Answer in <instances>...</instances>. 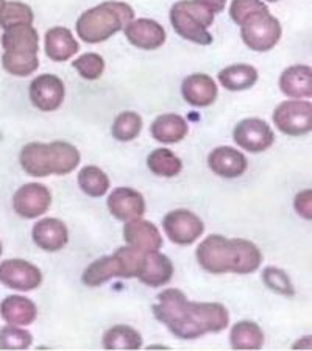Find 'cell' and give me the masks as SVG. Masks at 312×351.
Wrapping results in <instances>:
<instances>
[{
	"mask_svg": "<svg viewBox=\"0 0 312 351\" xmlns=\"http://www.w3.org/2000/svg\"><path fill=\"white\" fill-rule=\"evenodd\" d=\"M217 78L225 89L245 90L258 82V71L250 64H235L220 71Z\"/></svg>",
	"mask_w": 312,
	"mask_h": 351,
	"instance_id": "26",
	"label": "cell"
},
{
	"mask_svg": "<svg viewBox=\"0 0 312 351\" xmlns=\"http://www.w3.org/2000/svg\"><path fill=\"white\" fill-rule=\"evenodd\" d=\"M2 252H3L2 250V243H0V256H2Z\"/></svg>",
	"mask_w": 312,
	"mask_h": 351,
	"instance_id": "40",
	"label": "cell"
},
{
	"mask_svg": "<svg viewBox=\"0 0 312 351\" xmlns=\"http://www.w3.org/2000/svg\"><path fill=\"white\" fill-rule=\"evenodd\" d=\"M211 171L224 178H237L245 173L248 167L247 158L232 147H217L208 156Z\"/></svg>",
	"mask_w": 312,
	"mask_h": 351,
	"instance_id": "18",
	"label": "cell"
},
{
	"mask_svg": "<svg viewBox=\"0 0 312 351\" xmlns=\"http://www.w3.org/2000/svg\"><path fill=\"white\" fill-rule=\"evenodd\" d=\"M33 242L44 252H60L69 241L66 225L58 219H43L33 226Z\"/></svg>",
	"mask_w": 312,
	"mask_h": 351,
	"instance_id": "19",
	"label": "cell"
},
{
	"mask_svg": "<svg viewBox=\"0 0 312 351\" xmlns=\"http://www.w3.org/2000/svg\"><path fill=\"white\" fill-rule=\"evenodd\" d=\"M72 66L84 80H97L105 71V60L99 53H84L78 56Z\"/></svg>",
	"mask_w": 312,
	"mask_h": 351,
	"instance_id": "34",
	"label": "cell"
},
{
	"mask_svg": "<svg viewBox=\"0 0 312 351\" xmlns=\"http://www.w3.org/2000/svg\"><path fill=\"white\" fill-rule=\"evenodd\" d=\"M164 231L170 241L178 245H191L205 231V225L200 217L187 209L170 211L163 220Z\"/></svg>",
	"mask_w": 312,
	"mask_h": 351,
	"instance_id": "9",
	"label": "cell"
},
{
	"mask_svg": "<svg viewBox=\"0 0 312 351\" xmlns=\"http://www.w3.org/2000/svg\"><path fill=\"white\" fill-rule=\"evenodd\" d=\"M123 32L130 44L143 50H156L166 43V30L153 19H133Z\"/></svg>",
	"mask_w": 312,
	"mask_h": 351,
	"instance_id": "14",
	"label": "cell"
},
{
	"mask_svg": "<svg viewBox=\"0 0 312 351\" xmlns=\"http://www.w3.org/2000/svg\"><path fill=\"white\" fill-rule=\"evenodd\" d=\"M123 239L130 247L144 253L158 252L163 247V237L160 230L149 220L133 219L123 226Z\"/></svg>",
	"mask_w": 312,
	"mask_h": 351,
	"instance_id": "15",
	"label": "cell"
},
{
	"mask_svg": "<svg viewBox=\"0 0 312 351\" xmlns=\"http://www.w3.org/2000/svg\"><path fill=\"white\" fill-rule=\"evenodd\" d=\"M78 186H80L86 195L97 198L105 195L108 189H110V178H108V175L101 169L95 166H86L78 173Z\"/></svg>",
	"mask_w": 312,
	"mask_h": 351,
	"instance_id": "30",
	"label": "cell"
},
{
	"mask_svg": "<svg viewBox=\"0 0 312 351\" xmlns=\"http://www.w3.org/2000/svg\"><path fill=\"white\" fill-rule=\"evenodd\" d=\"M295 209L306 220L312 219V192L306 189L295 197Z\"/></svg>",
	"mask_w": 312,
	"mask_h": 351,
	"instance_id": "37",
	"label": "cell"
},
{
	"mask_svg": "<svg viewBox=\"0 0 312 351\" xmlns=\"http://www.w3.org/2000/svg\"><path fill=\"white\" fill-rule=\"evenodd\" d=\"M52 203V194L47 186L39 183H28L16 191L13 197V208L18 216L24 219H36L47 213Z\"/></svg>",
	"mask_w": 312,
	"mask_h": 351,
	"instance_id": "12",
	"label": "cell"
},
{
	"mask_svg": "<svg viewBox=\"0 0 312 351\" xmlns=\"http://www.w3.org/2000/svg\"><path fill=\"white\" fill-rule=\"evenodd\" d=\"M0 315L8 325L27 326L36 320V304L30 298L10 295L0 304Z\"/></svg>",
	"mask_w": 312,
	"mask_h": 351,
	"instance_id": "23",
	"label": "cell"
},
{
	"mask_svg": "<svg viewBox=\"0 0 312 351\" xmlns=\"http://www.w3.org/2000/svg\"><path fill=\"white\" fill-rule=\"evenodd\" d=\"M230 342L235 350H259L264 343V332L254 322L243 320L232 326Z\"/></svg>",
	"mask_w": 312,
	"mask_h": 351,
	"instance_id": "27",
	"label": "cell"
},
{
	"mask_svg": "<svg viewBox=\"0 0 312 351\" xmlns=\"http://www.w3.org/2000/svg\"><path fill=\"white\" fill-rule=\"evenodd\" d=\"M21 166L30 177L67 175L80 164V152L69 143H30L21 152Z\"/></svg>",
	"mask_w": 312,
	"mask_h": 351,
	"instance_id": "3",
	"label": "cell"
},
{
	"mask_svg": "<svg viewBox=\"0 0 312 351\" xmlns=\"http://www.w3.org/2000/svg\"><path fill=\"white\" fill-rule=\"evenodd\" d=\"M267 2H278V0H267Z\"/></svg>",
	"mask_w": 312,
	"mask_h": 351,
	"instance_id": "41",
	"label": "cell"
},
{
	"mask_svg": "<svg viewBox=\"0 0 312 351\" xmlns=\"http://www.w3.org/2000/svg\"><path fill=\"white\" fill-rule=\"evenodd\" d=\"M241 36L250 50L269 52L280 41L281 24L269 10L258 11L242 22Z\"/></svg>",
	"mask_w": 312,
	"mask_h": 351,
	"instance_id": "7",
	"label": "cell"
},
{
	"mask_svg": "<svg viewBox=\"0 0 312 351\" xmlns=\"http://www.w3.org/2000/svg\"><path fill=\"white\" fill-rule=\"evenodd\" d=\"M3 3H5V0H0V10H2V7H3Z\"/></svg>",
	"mask_w": 312,
	"mask_h": 351,
	"instance_id": "39",
	"label": "cell"
},
{
	"mask_svg": "<svg viewBox=\"0 0 312 351\" xmlns=\"http://www.w3.org/2000/svg\"><path fill=\"white\" fill-rule=\"evenodd\" d=\"M153 314L175 337L183 341L220 332L230 324V314L224 304L192 303L177 289H167L158 295Z\"/></svg>",
	"mask_w": 312,
	"mask_h": 351,
	"instance_id": "1",
	"label": "cell"
},
{
	"mask_svg": "<svg viewBox=\"0 0 312 351\" xmlns=\"http://www.w3.org/2000/svg\"><path fill=\"white\" fill-rule=\"evenodd\" d=\"M232 139L241 149L250 154H261L274 145L275 134L267 122L252 117L237 123L232 132Z\"/></svg>",
	"mask_w": 312,
	"mask_h": 351,
	"instance_id": "10",
	"label": "cell"
},
{
	"mask_svg": "<svg viewBox=\"0 0 312 351\" xmlns=\"http://www.w3.org/2000/svg\"><path fill=\"white\" fill-rule=\"evenodd\" d=\"M5 53L3 69L14 77L32 75L39 67V36L32 24H18L5 30L2 36Z\"/></svg>",
	"mask_w": 312,
	"mask_h": 351,
	"instance_id": "5",
	"label": "cell"
},
{
	"mask_svg": "<svg viewBox=\"0 0 312 351\" xmlns=\"http://www.w3.org/2000/svg\"><path fill=\"white\" fill-rule=\"evenodd\" d=\"M80 45L73 38L72 32L66 27H53L45 33V55L52 61L71 60L78 52Z\"/></svg>",
	"mask_w": 312,
	"mask_h": 351,
	"instance_id": "22",
	"label": "cell"
},
{
	"mask_svg": "<svg viewBox=\"0 0 312 351\" xmlns=\"http://www.w3.org/2000/svg\"><path fill=\"white\" fill-rule=\"evenodd\" d=\"M35 16L32 8L22 2H5L0 10V27L3 30L18 24H33Z\"/></svg>",
	"mask_w": 312,
	"mask_h": 351,
	"instance_id": "32",
	"label": "cell"
},
{
	"mask_svg": "<svg viewBox=\"0 0 312 351\" xmlns=\"http://www.w3.org/2000/svg\"><path fill=\"white\" fill-rule=\"evenodd\" d=\"M195 2L203 5V7L211 11L213 14L222 13L226 5V0H195Z\"/></svg>",
	"mask_w": 312,
	"mask_h": 351,
	"instance_id": "38",
	"label": "cell"
},
{
	"mask_svg": "<svg viewBox=\"0 0 312 351\" xmlns=\"http://www.w3.org/2000/svg\"><path fill=\"white\" fill-rule=\"evenodd\" d=\"M143 130V117L134 111L121 112L112 122L111 133L112 138H116L121 143H128L139 136Z\"/></svg>",
	"mask_w": 312,
	"mask_h": 351,
	"instance_id": "31",
	"label": "cell"
},
{
	"mask_svg": "<svg viewBox=\"0 0 312 351\" xmlns=\"http://www.w3.org/2000/svg\"><path fill=\"white\" fill-rule=\"evenodd\" d=\"M147 166L158 177H177L183 169L180 158L169 149H156L147 158Z\"/></svg>",
	"mask_w": 312,
	"mask_h": 351,
	"instance_id": "29",
	"label": "cell"
},
{
	"mask_svg": "<svg viewBox=\"0 0 312 351\" xmlns=\"http://www.w3.org/2000/svg\"><path fill=\"white\" fill-rule=\"evenodd\" d=\"M64 83L52 73H43L30 84V100L33 106L45 112L58 110L64 100Z\"/></svg>",
	"mask_w": 312,
	"mask_h": 351,
	"instance_id": "13",
	"label": "cell"
},
{
	"mask_svg": "<svg viewBox=\"0 0 312 351\" xmlns=\"http://www.w3.org/2000/svg\"><path fill=\"white\" fill-rule=\"evenodd\" d=\"M105 350H139L143 347V336L132 326L116 325L104 336Z\"/></svg>",
	"mask_w": 312,
	"mask_h": 351,
	"instance_id": "28",
	"label": "cell"
},
{
	"mask_svg": "<svg viewBox=\"0 0 312 351\" xmlns=\"http://www.w3.org/2000/svg\"><path fill=\"white\" fill-rule=\"evenodd\" d=\"M214 22V14L195 0H180L170 8V24L181 38L187 41L209 45L213 35L208 32Z\"/></svg>",
	"mask_w": 312,
	"mask_h": 351,
	"instance_id": "6",
	"label": "cell"
},
{
	"mask_svg": "<svg viewBox=\"0 0 312 351\" xmlns=\"http://www.w3.org/2000/svg\"><path fill=\"white\" fill-rule=\"evenodd\" d=\"M173 264L166 254L149 252L144 254V264L138 278L150 287H161L172 280Z\"/></svg>",
	"mask_w": 312,
	"mask_h": 351,
	"instance_id": "21",
	"label": "cell"
},
{
	"mask_svg": "<svg viewBox=\"0 0 312 351\" xmlns=\"http://www.w3.org/2000/svg\"><path fill=\"white\" fill-rule=\"evenodd\" d=\"M217 84L206 73H192L181 84V94L187 104L197 108L213 105L217 99Z\"/></svg>",
	"mask_w": 312,
	"mask_h": 351,
	"instance_id": "17",
	"label": "cell"
},
{
	"mask_svg": "<svg viewBox=\"0 0 312 351\" xmlns=\"http://www.w3.org/2000/svg\"><path fill=\"white\" fill-rule=\"evenodd\" d=\"M281 93L292 99L312 97V69L309 66H291L280 77Z\"/></svg>",
	"mask_w": 312,
	"mask_h": 351,
	"instance_id": "20",
	"label": "cell"
},
{
	"mask_svg": "<svg viewBox=\"0 0 312 351\" xmlns=\"http://www.w3.org/2000/svg\"><path fill=\"white\" fill-rule=\"evenodd\" d=\"M134 19V10L123 2H104L78 18L77 33L82 41L99 44L110 39Z\"/></svg>",
	"mask_w": 312,
	"mask_h": 351,
	"instance_id": "4",
	"label": "cell"
},
{
	"mask_svg": "<svg viewBox=\"0 0 312 351\" xmlns=\"http://www.w3.org/2000/svg\"><path fill=\"white\" fill-rule=\"evenodd\" d=\"M263 280L264 285L267 286L270 291H274L280 295L293 297L295 295V287L292 285L291 278H289L286 271L276 267H267L263 271Z\"/></svg>",
	"mask_w": 312,
	"mask_h": 351,
	"instance_id": "35",
	"label": "cell"
},
{
	"mask_svg": "<svg viewBox=\"0 0 312 351\" xmlns=\"http://www.w3.org/2000/svg\"><path fill=\"white\" fill-rule=\"evenodd\" d=\"M112 278H123V265L119 254L104 256L83 271L82 280L88 287H97Z\"/></svg>",
	"mask_w": 312,
	"mask_h": 351,
	"instance_id": "24",
	"label": "cell"
},
{
	"mask_svg": "<svg viewBox=\"0 0 312 351\" xmlns=\"http://www.w3.org/2000/svg\"><path fill=\"white\" fill-rule=\"evenodd\" d=\"M0 282L14 291H35L41 286L43 274L36 265L24 259H7L0 263Z\"/></svg>",
	"mask_w": 312,
	"mask_h": 351,
	"instance_id": "11",
	"label": "cell"
},
{
	"mask_svg": "<svg viewBox=\"0 0 312 351\" xmlns=\"http://www.w3.org/2000/svg\"><path fill=\"white\" fill-rule=\"evenodd\" d=\"M189 127L183 117L178 114H163L152 123V136L163 144H175L186 138Z\"/></svg>",
	"mask_w": 312,
	"mask_h": 351,
	"instance_id": "25",
	"label": "cell"
},
{
	"mask_svg": "<svg viewBox=\"0 0 312 351\" xmlns=\"http://www.w3.org/2000/svg\"><path fill=\"white\" fill-rule=\"evenodd\" d=\"M274 122L281 133L303 136L312 130V104L308 100H287L278 105Z\"/></svg>",
	"mask_w": 312,
	"mask_h": 351,
	"instance_id": "8",
	"label": "cell"
},
{
	"mask_svg": "<svg viewBox=\"0 0 312 351\" xmlns=\"http://www.w3.org/2000/svg\"><path fill=\"white\" fill-rule=\"evenodd\" d=\"M33 343L32 332L16 325L0 328V350H27Z\"/></svg>",
	"mask_w": 312,
	"mask_h": 351,
	"instance_id": "33",
	"label": "cell"
},
{
	"mask_svg": "<svg viewBox=\"0 0 312 351\" xmlns=\"http://www.w3.org/2000/svg\"><path fill=\"white\" fill-rule=\"evenodd\" d=\"M264 10H269V8L267 5L263 3V0H232L230 7V16L235 24L241 25L248 16Z\"/></svg>",
	"mask_w": 312,
	"mask_h": 351,
	"instance_id": "36",
	"label": "cell"
},
{
	"mask_svg": "<svg viewBox=\"0 0 312 351\" xmlns=\"http://www.w3.org/2000/svg\"><path fill=\"white\" fill-rule=\"evenodd\" d=\"M197 261L209 274L247 275L256 271L263 263V253L253 242L226 239L220 234L206 237L197 248Z\"/></svg>",
	"mask_w": 312,
	"mask_h": 351,
	"instance_id": "2",
	"label": "cell"
},
{
	"mask_svg": "<svg viewBox=\"0 0 312 351\" xmlns=\"http://www.w3.org/2000/svg\"><path fill=\"white\" fill-rule=\"evenodd\" d=\"M108 209L119 220L139 219L145 214V200L141 192L132 188H117L108 197Z\"/></svg>",
	"mask_w": 312,
	"mask_h": 351,
	"instance_id": "16",
	"label": "cell"
}]
</instances>
